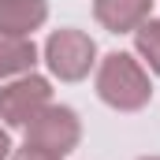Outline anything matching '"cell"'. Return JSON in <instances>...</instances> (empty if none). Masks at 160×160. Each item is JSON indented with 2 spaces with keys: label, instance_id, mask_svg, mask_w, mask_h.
Here are the masks:
<instances>
[{
  "label": "cell",
  "instance_id": "5b68a950",
  "mask_svg": "<svg viewBox=\"0 0 160 160\" xmlns=\"http://www.w3.org/2000/svg\"><path fill=\"white\" fill-rule=\"evenodd\" d=\"M4 149H8V142H4V134H0V157H4Z\"/></svg>",
  "mask_w": 160,
  "mask_h": 160
},
{
  "label": "cell",
  "instance_id": "6da1fadb",
  "mask_svg": "<svg viewBox=\"0 0 160 160\" xmlns=\"http://www.w3.org/2000/svg\"><path fill=\"white\" fill-rule=\"evenodd\" d=\"M101 89H104V97H108V101H116V104H134L127 89H134L138 97H145V86H142L138 71L130 67V60H127V56H112V63H108V71H104Z\"/></svg>",
  "mask_w": 160,
  "mask_h": 160
},
{
  "label": "cell",
  "instance_id": "7a4b0ae2",
  "mask_svg": "<svg viewBox=\"0 0 160 160\" xmlns=\"http://www.w3.org/2000/svg\"><path fill=\"white\" fill-rule=\"evenodd\" d=\"M89 52H93V45H86V41L75 38V34L52 38V45H48L52 67H56L60 75H67V78H75V75H82V71H86V63H89Z\"/></svg>",
  "mask_w": 160,
  "mask_h": 160
},
{
  "label": "cell",
  "instance_id": "277c9868",
  "mask_svg": "<svg viewBox=\"0 0 160 160\" xmlns=\"http://www.w3.org/2000/svg\"><path fill=\"white\" fill-rule=\"evenodd\" d=\"M142 48L153 52V63H157V71H160V26H145V34H142Z\"/></svg>",
  "mask_w": 160,
  "mask_h": 160
},
{
  "label": "cell",
  "instance_id": "3957f363",
  "mask_svg": "<svg viewBox=\"0 0 160 160\" xmlns=\"http://www.w3.org/2000/svg\"><path fill=\"white\" fill-rule=\"evenodd\" d=\"M26 60H34V48L30 45H15V41H0V71H11V67H22Z\"/></svg>",
  "mask_w": 160,
  "mask_h": 160
}]
</instances>
